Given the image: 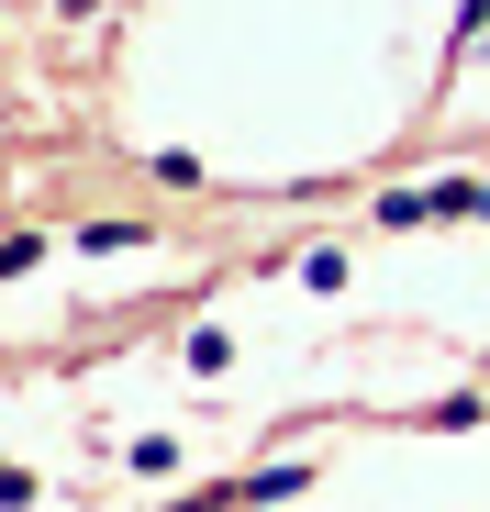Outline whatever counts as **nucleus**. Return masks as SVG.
I'll use <instances>...</instances> for the list:
<instances>
[{
  "instance_id": "1",
  "label": "nucleus",
  "mask_w": 490,
  "mask_h": 512,
  "mask_svg": "<svg viewBox=\"0 0 490 512\" xmlns=\"http://www.w3.org/2000/svg\"><path fill=\"white\" fill-rule=\"evenodd\" d=\"M457 212H479V223H490V179H435V190L379 201V223H457Z\"/></svg>"
},
{
  "instance_id": "2",
  "label": "nucleus",
  "mask_w": 490,
  "mask_h": 512,
  "mask_svg": "<svg viewBox=\"0 0 490 512\" xmlns=\"http://www.w3.org/2000/svg\"><path fill=\"white\" fill-rule=\"evenodd\" d=\"M0 501H12V512H34V479H23V468H0Z\"/></svg>"
}]
</instances>
